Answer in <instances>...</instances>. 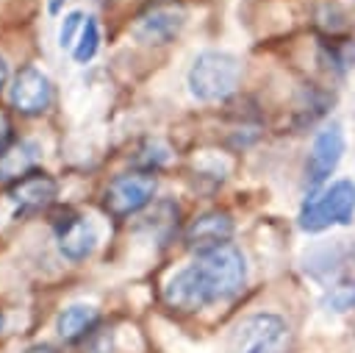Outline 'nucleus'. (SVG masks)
Instances as JSON below:
<instances>
[{
    "instance_id": "obj_3",
    "label": "nucleus",
    "mask_w": 355,
    "mask_h": 353,
    "mask_svg": "<svg viewBox=\"0 0 355 353\" xmlns=\"http://www.w3.org/2000/svg\"><path fill=\"white\" fill-rule=\"evenodd\" d=\"M352 214H355V183L341 178L305 200L300 211V228L308 233H319L330 225H347Z\"/></svg>"
},
{
    "instance_id": "obj_11",
    "label": "nucleus",
    "mask_w": 355,
    "mask_h": 353,
    "mask_svg": "<svg viewBox=\"0 0 355 353\" xmlns=\"http://www.w3.org/2000/svg\"><path fill=\"white\" fill-rule=\"evenodd\" d=\"M55 233H58V250L69 261H83L97 245V228L78 214H69L64 222H58Z\"/></svg>"
},
{
    "instance_id": "obj_7",
    "label": "nucleus",
    "mask_w": 355,
    "mask_h": 353,
    "mask_svg": "<svg viewBox=\"0 0 355 353\" xmlns=\"http://www.w3.org/2000/svg\"><path fill=\"white\" fill-rule=\"evenodd\" d=\"M344 156V131L338 122H330L327 128H322L313 136V145L308 150V161H305V183L308 189H319L333 170L338 167Z\"/></svg>"
},
{
    "instance_id": "obj_19",
    "label": "nucleus",
    "mask_w": 355,
    "mask_h": 353,
    "mask_svg": "<svg viewBox=\"0 0 355 353\" xmlns=\"http://www.w3.org/2000/svg\"><path fill=\"white\" fill-rule=\"evenodd\" d=\"M0 331H3V314H0Z\"/></svg>"
},
{
    "instance_id": "obj_12",
    "label": "nucleus",
    "mask_w": 355,
    "mask_h": 353,
    "mask_svg": "<svg viewBox=\"0 0 355 353\" xmlns=\"http://www.w3.org/2000/svg\"><path fill=\"white\" fill-rule=\"evenodd\" d=\"M97 309L94 306H86V303H72L67 306L58 320H55V328H58V336L64 342H75L86 334H92V328L97 325Z\"/></svg>"
},
{
    "instance_id": "obj_17",
    "label": "nucleus",
    "mask_w": 355,
    "mask_h": 353,
    "mask_svg": "<svg viewBox=\"0 0 355 353\" xmlns=\"http://www.w3.org/2000/svg\"><path fill=\"white\" fill-rule=\"evenodd\" d=\"M11 136H14V125H11L8 114H6V111H0V150L11 145Z\"/></svg>"
},
{
    "instance_id": "obj_15",
    "label": "nucleus",
    "mask_w": 355,
    "mask_h": 353,
    "mask_svg": "<svg viewBox=\"0 0 355 353\" xmlns=\"http://www.w3.org/2000/svg\"><path fill=\"white\" fill-rule=\"evenodd\" d=\"M97 47H100V28H97V22H94L92 17H86L83 31H80V36H78V42H75V47H72V58H75L78 64H86V61L94 58Z\"/></svg>"
},
{
    "instance_id": "obj_5",
    "label": "nucleus",
    "mask_w": 355,
    "mask_h": 353,
    "mask_svg": "<svg viewBox=\"0 0 355 353\" xmlns=\"http://www.w3.org/2000/svg\"><path fill=\"white\" fill-rule=\"evenodd\" d=\"M155 195V175L150 172H125L116 175L105 192H103V208L105 214L125 220L136 211H141Z\"/></svg>"
},
{
    "instance_id": "obj_10",
    "label": "nucleus",
    "mask_w": 355,
    "mask_h": 353,
    "mask_svg": "<svg viewBox=\"0 0 355 353\" xmlns=\"http://www.w3.org/2000/svg\"><path fill=\"white\" fill-rule=\"evenodd\" d=\"M230 233H233V220H230V214H225V211H205V214H200V217L189 225V231H186V245H189L191 250H197V253H205V250H211V247L227 245Z\"/></svg>"
},
{
    "instance_id": "obj_18",
    "label": "nucleus",
    "mask_w": 355,
    "mask_h": 353,
    "mask_svg": "<svg viewBox=\"0 0 355 353\" xmlns=\"http://www.w3.org/2000/svg\"><path fill=\"white\" fill-rule=\"evenodd\" d=\"M6 78H8V64H6V58L0 56V89H3V83H6Z\"/></svg>"
},
{
    "instance_id": "obj_2",
    "label": "nucleus",
    "mask_w": 355,
    "mask_h": 353,
    "mask_svg": "<svg viewBox=\"0 0 355 353\" xmlns=\"http://www.w3.org/2000/svg\"><path fill=\"white\" fill-rule=\"evenodd\" d=\"M239 78H241V64L236 56L222 50H205L194 58L189 69V92L202 103L225 100L236 89Z\"/></svg>"
},
{
    "instance_id": "obj_16",
    "label": "nucleus",
    "mask_w": 355,
    "mask_h": 353,
    "mask_svg": "<svg viewBox=\"0 0 355 353\" xmlns=\"http://www.w3.org/2000/svg\"><path fill=\"white\" fill-rule=\"evenodd\" d=\"M83 22H86L83 11H69V14L64 17V22H61L58 44H61V47H67V50H72V47H75V42H78V36H80V31H83Z\"/></svg>"
},
{
    "instance_id": "obj_1",
    "label": "nucleus",
    "mask_w": 355,
    "mask_h": 353,
    "mask_svg": "<svg viewBox=\"0 0 355 353\" xmlns=\"http://www.w3.org/2000/svg\"><path fill=\"white\" fill-rule=\"evenodd\" d=\"M247 281V261L236 245H219L197 253V261L183 267L164 286V300L180 311H197L208 303L233 297Z\"/></svg>"
},
{
    "instance_id": "obj_9",
    "label": "nucleus",
    "mask_w": 355,
    "mask_h": 353,
    "mask_svg": "<svg viewBox=\"0 0 355 353\" xmlns=\"http://www.w3.org/2000/svg\"><path fill=\"white\" fill-rule=\"evenodd\" d=\"M53 100V86L47 81V75L36 67H22L17 75H14V83H11V103L19 114H42Z\"/></svg>"
},
{
    "instance_id": "obj_4",
    "label": "nucleus",
    "mask_w": 355,
    "mask_h": 353,
    "mask_svg": "<svg viewBox=\"0 0 355 353\" xmlns=\"http://www.w3.org/2000/svg\"><path fill=\"white\" fill-rule=\"evenodd\" d=\"M288 325L277 314H252L233 334V353H286Z\"/></svg>"
},
{
    "instance_id": "obj_14",
    "label": "nucleus",
    "mask_w": 355,
    "mask_h": 353,
    "mask_svg": "<svg viewBox=\"0 0 355 353\" xmlns=\"http://www.w3.org/2000/svg\"><path fill=\"white\" fill-rule=\"evenodd\" d=\"M322 306H324V311H333V314L352 311L355 309V281H341V284L330 286L327 295L322 297Z\"/></svg>"
},
{
    "instance_id": "obj_13",
    "label": "nucleus",
    "mask_w": 355,
    "mask_h": 353,
    "mask_svg": "<svg viewBox=\"0 0 355 353\" xmlns=\"http://www.w3.org/2000/svg\"><path fill=\"white\" fill-rule=\"evenodd\" d=\"M39 147L33 142H17L0 150V181H19L25 172L36 170Z\"/></svg>"
},
{
    "instance_id": "obj_6",
    "label": "nucleus",
    "mask_w": 355,
    "mask_h": 353,
    "mask_svg": "<svg viewBox=\"0 0 355 353\" xmlns=\"http://www.w3.org/2000/svg\"><path fill=\"white\" fill-rule=\"evenodd\" d=\"M186 11L178 0H155L136 17L133 36L144 44H166L180 33Z\"/></svg>"
},
{
    "instance_id": "obj_8",
    "label": "nucleus",
    "mask_w": 355,
    "mask_h": 353,
    "mask_svg": "<svg viewBox=\"0 0 355 353\" xmlns=\"http://www.w3.org/2000/svg\"><path fill=\"white\" fill-rule=\"evenodd\" d=\"M58 195V183L53 175H47L44 170H31L25 172L19 181L11 183L8 189V200L14 206L17 214H33L47 208Z\"/></svg>"
}]
</instances>
